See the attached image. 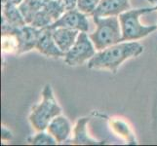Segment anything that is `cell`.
<instances>
[{"label": "cell", "mask_w": 157, "mask_h": 146, "mask_svg": "<svg viewBox=\"0 0 157 146\" xmlns=\"http://www.w3.org/2000/svg\"><path fill=\"white\" fill-rule=\"evenodd\" d=\"M129 9H131L130 0H101L98 7L91 16H98V17L119 16Z\"/></svg>", "instance_id": "9c48e42d"}, {"label": "cell", "mask_w": 157, "mask_h": 146, "mask_svg": "<svg viewBox=\"0 0 157 146\" xmlns=\"http://www.w3.org/2000/svg\"><path fill=\"white\" fill-rule=\"evenodd\" d=\"M2 4L3 3H10V4H14V5H19L24 1V0H1Z\"/></svg>", "instance_id": "603a6c76"}, {"label": "cell", "mask_w": 157, "mask_h": 146, "mask_svg": "<svg viewBox=\"0 0 157 146\" xmlns=\"http://www.w3.org/2000/svg\"><path fill=\"white\" fill-rule=\"evenodd\" d=\"M35 49L42 55L49 58H61L64 57V53H63L58 47L57 43L53 37L52 29L49 28H42L40 36L36 43Z\"/></svg>", "instance_id": "ba28073f"}, {"label": "cell", "mask_w": 157, "mask_h": 146, "mask_svg": "<svg viewBox=\"0 0 157 146\" xmlns=\"http://www.w3.org/2000/svg\"><path fill=\"white\" fill-rule=\"evenodd\" d=\"M1 133H2V139H3V140H6V137H7V136H9L10 138H12V134H11V132L8 131V129H7L6 128H5V127L2 128Z\"/></svg>", "instance_id": "7402d4cb"}, {"label": "cell", "mask_w": 157, "mask_h": 146, "mask_svg": "<svg viewBox=\"0 0 157 146\" xmlns=\"http://www.w3.org/2000/svg\"><path fill=\"white\" fill-rule=\"evenodd\" d=\"M42 9L54 20V23L61 18L67 11L62 0H45Z\"/></svg>", "instance_id": "9a60e30c"}, {"label": "cell", "mask_w": 157, "mask_h": 146, "mask_svg": "<svg viewBox=\"0 0 157 146\" xmlns=\"http://www.w3.org/2000/svg\"><path fill=\"white\" fill-rule=\"evenodd\" d=\"M14 28H21L25 24V18L19 9L18 5L3 3L2 4V21Z\"/></svg>", "instance_id": "7c38bea8"}, {"label": "cell", "mask_w": 157, "mask_h": 146, "mask_svg": "<svg viewBox=\"0 0 157 146\" xmlns=\"http://www.w3.org/2000/svg\"><path fill=\"white\" fill-rule=\"evenodd\" d=\"M144 52V46L137 41H122L96 53L88 62L90 69H107L116 73L127 59L137 58Z\"/></svg>", "instance_id": "6da1fadb"}, {"label": "cell", "mask_w": 157, "mask_h": 146, "mask_svg": "<svg viewBox=\"0 0 157 146\" xmlns=\"http://www.w3.org/2000/svg\"><path fill=\"white\" fill-rule=\"evenodd\" d=\"M45 0H24L19 5V9L23 14L25 23L30 24L37 12L43 8Z\"/></svg>", "instance_id": "4fadbf2b"}, {"label": "cell", "mask_w": 157, "mask_h": 146, "mask_svg": "<svg viewBox=\"0 0 157 146\" xmlns=\"http://www.w3.org/2000/svg\"><path fill=\"white\" fill-rule=\"evenodd\" d=\"M87 16L88 15L82 13L77 8L67 10L61 18L49 26V28L53 29L57 28H67L78 30L80 32H88L90 29V24Z\"/></svg>", "instance_id": "8992f818"}, {"label": "cell", "mask_w": 157, "mask_h": 146, "mask_svg": "<svg viewBox=\"0 0 157 146\" xmlns=\"http://www.w3.org/2000/svg\"><path fill=\"white\" fill-rule=\"evenodd\" d=\"M52 32H53V37L55 39L58 47L63 53H64V55L74 45V43L80 33V31L78 30L70 29L67 28H53Z\"/></svg>", "instance_id": "8fae6325"}, {"label": "cell", "mask_w": 157, "mask_h": 146, "mask_svg": "<svg viewBox=\"0 0 157 146\" xmlns=\"http://www.w3.org/2000/svg\"><path fill=\"white\" fill-rule=\"evenodd\" d=\"M2 50L7 53L18 54L19 52V42L14 33L2 34Z\"/></svg>", "instance_id": "e0dca14e"}, {"label": "cell", "mask_w": 157, "mask_h": 146, "mask_svg": "<svg viewBox=\"0 0 157 146\" xmlns=\"http://www.w3.org/2000/svg\"><path fill=\"white\" fill-rule=\"evenodd\" d=\"M112 126L117 133H119L120 136L125 137V138L128 140V141L133 142V134L131 132H130V129L126 125V123H124L120 120H115L112 122ZM133 143H135V142H133Z\"/></svg>", "instance_id": "ffe728a7"}, {"label": "cell", "mask_w": 157, "mask_h": 146, "mask_svg": "<svg viewBox=\"0 0 157 146\" xmlns=\"http://www.w3.org/2000/svg\"><path fill=\"white\" fill-rule=\"evenodd\" d=\"M96 24V30L89 34L97 51L122 42V30L118 16L98 17L92 16Z\"/></svg>", "instance_id": "3957f363"}, {"label": "cell", "mask_w": 157, "mask_h": 146, "mask_svg": "<svg viewBox=\"0 0 157 146\" xmlns=\"http://www.w3.org/2000/svg\"><path fill=\"white\" fill-rule=\"evenodd\" d=\"M157 10V5L153 7H144L138 9H129L118 16L122 30V41H137L144 38L157 29V24L144 25L140 24V18L144 14Z\"/></svg>", "instance_id": "7a4b0ae2"}, {"label": "cell", "mask_w": 157, "mask_h": 146, "mask_svg": "<svg viewBox=\"0 0 157 146\" xmlns=\"http://www.w3.org/2000/svg\"><path fill=\"white\" fill-rule=\"evenodd\" d=\"M46 131L54 137L58 143L64 142L71 134L72 128L67 117L62 114L58 115L50 122Z\"/></svg>", "instance_id": "30bf717a"}, {"label": "cell", "mask_w": 157, "mask_h": 146, "mask_svg": "<svg viewBox=\"0 0 157 146\" xmlns=\"http://www.w3.org/2000/svg\"><path fill=\"white\" fill-rule=\"evenodd\" d=\"M147 1H148L150 4L154 5V6H156V5H157V0H147Z\"/></svg>", "instance_id": "cb8c5ba5"}, {"label": "cell", "mask_w": 157, "mask_h": 146, "mask_svg": "<svg viewBox=\"0 0 157 146\" xmlns=\"http://www.w3.org/2000/svg\"><path fill=\"white\" fill-rule=\"evenodd\" d=\"M42 29L33 28L30 24H25L21 28H16L11 33L16 35L19 42L18 54L29 52L32 49H35L36 43L38 40Z\"/></svg>", "instance_id": "52a82bcc"}, {"label": "cell", "mask_w": 157, "mask_h": 146, "mask_svg": "<svg viewBox=\"0 0 157 146\" xmlns=\"http://www.w3.org/2000/svg\"><path fill=\"white\" fill-rule=\"evenodd\" d=\"M89 122V118H81L78 120L76 127L74 129L73 143L76 144H97V141L91 139L86 131V124Z\"/></svg>", "instance_id": "5bb4252c"}, {"label": "cell", "mask_w": 157, "mask_h": 146, "mask_svg": "<svg viewBox=\"0 0 157 146\" xmlns=\"http://www.w3.org/2000/svg\"><path fill=\"white\" fill-rule=\"evenodd\" d=\"M29 142L34 145H55L58 143L52 134L45 131H39L33 137L29 139Z\"/></svg>", "instance_id": "ac0fdd59"}, {"label": "cell", "mask_w": 157, "mask_h": 146, "mask_svg": "<svg viewBox=\"0 0 157 146\" xmlns=\"http://www.w3.org/2000/svg\"><path fill=\"white\" fill-rule=\"evenodd\" d=\"M62 114V108L54 95L51 85L47 84L42 91V99L32 107L29 120L31 126L39 131H46L54 118Z\"/></svg>", "instance_id": "277c9868"}, {"label": "cell", "mask_w": 157, "mask_h": 146, "mask_svg": "<svg viewBox=\"0 0 157 146\" xmlns=\"http://www.w3.org/2000/svg\"><path fill=\"white\" fill-rule=\"evenodd\" d=\"M96 48L87 32H80L74 45L64 55V62L69 66H77L89 62L96 55Z\"/></svg>", "instance_id": "5b68a950"}, {"label": "cell", "mask_w": 157, "mask_h": 146, "mask_svg": "<svg viewBox=\"0 0 157 146\" xmlns=\"http://www.w3.org/2000/svg\"><path fill=\"white\" fill-rule=\"evenodd\" d=\"M54 23V20L48 15L44 10L41 9L39 12H37L36 15L34 16L33 20L30 23V25H32L33 28H49L50 25H52Z\"/></svg>", "instance_id": "2e32d148"}, {"label": "cell", "mask_w": 157, "mask_h": 146, "mask_svg": "<svg viewBox=\"0 0 157 146\" xmlns=\"http://www.w3.org/2000/svg\"><path fill=\"white\" fill-rule=\"evenodd\" d=\"M62 1L66 6L67 11L75 9L77 7V0H62Z\"/></svg>", "instance_id": "44dd1931"}, {"label": "cell", "mask_w": 157, "mask_h": 146, "mask_svg": "<svg viewBox=\"0 0 157 146\" xmlns=\"http://www.w3.org/2000/svg\"><path fill=\"white\" fill-rule=\"evenodd\" d=\"M101 0H77V9L86 15H92L98 7Z\"/></svg>", "instance_id": "d6986e66"}]
</instances>
